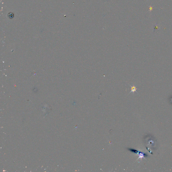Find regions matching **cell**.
<instances>
[{"label": "cell", "instance_id": "6da1fadb", "mask_svg": "<svg viewBox=\"0 0 172 172\" xmlns=\"http://www.w3.org/2000/svg\"><path fill=\"white\" fill-rule=\"evenodd\" d=\"M129 86L131 87V90L129 94L131 93L132 92H133V94H134L135 92H137V93L138 94V92L137 91V90L138 89L137 88V86H135V85H133V86H132L130 84H129Z\"/></svg>", "mask_w": 172, "mask_h": 172}]
</instances>
